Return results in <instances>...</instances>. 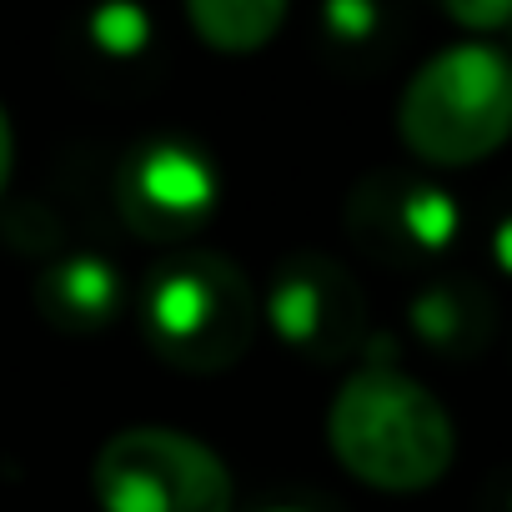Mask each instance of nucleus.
I'll return each mask as SVG.
<instances>
[{"instance_id":"nucleus-6","label":"nucleus","mask_w":512,"mask_h":512,"mask_svg":"<svg viewBox=\"0 0 512 512\" xmlns=\"http://www.w3.org/2000/svg\"><path fill=\"white\" fill-rule=\"evenodd\" d=\"M267 312H272V327L307 357H337L357 332L362 302H357L352 282L342 277V267L322 262V256H307V262H292L277 277Z\"/></svg>"},{"instance_id":"nucleus-3","label":"nucleus","mask_w":512,"mask_h":512,"mask_svg":"<svg viewBox=\"0 0 512 512\" xmlns=\"http://www.w3.org/2000/svg\"><path fill=\"white\" fill-rule=\"evenodd\" d=\"M146 337L166 367L201 377L226 372L256 337V292L246 272L221 251L171 256L146 287Z\"/></svg>"},{"instance_id":"nucleus-7","label":"nucleus","mask_w":512,"mask_h":512,"mask_svg":"<svg viewBox=\"0 0 512 512\" xmlns=\"http://www.w3.org/2000/svg\"><path fill=\"white\" fill-rule=\"evenodd\" d=\"M287 6L292 0H186V21L211 51L251 56L282 31Z\"/></svg>"},{"instance_id":"nucleus-2","label":"nucleus","mask_w":512,"mask_h":512,"mask_svg":"<svg viewBox=\"0 0 512 512\" xmlns=\"http://www.w3.org/2000/svg\"><path fill=\"white\" fill-rule=\"evenodd\" d=\"M397 136L427 166H477L512 141V56L487 41L437 51L397 101Z\"/></svg>"},{"instance_id":"nucleus-9","label":"nucleus","mask_w":512,"mask_h":512,"mask_svg":"<svg viewBox=\"0 0 512 512\" xmlns=\"http://www.w3.org/2000/svg\"><path fill=\"white\" fill-rule=\"evenodd\" d=\"M407 231L422 241V246H442L447 236H452V226H457V211H452V201L442 196V191H432V186H422L412 201H407Z\"/></svg>"},{"instance_id":"nucleus-11","label":"nucleus","mask_w":512,"mask_h":512,"mask_svg":"<svg viewBox=\"0 0 512 512\" xmlns=\"http://www.w3.org/2000/svg\"><path fill=\"white\" fill-rule=\"evenodd\" d=\"M442 11L467 31H502L512 26V0H442Z\"/></svg>"},{"instance_id":"nucleus-1","label":"nucleus","mask_w":512,"mask_h":512,"mask_svg":"<svg viewBox=\"0 0 512 512\" xmlns=\"http://www.w3.org/2000/svg\"><path fill=\"white\" fill-rule=\"evenodd\" d=\"M327 442L347 477L377 492H422L457 457L452 412L397 367H362L327 407Z\"/></svg>"},{"instance_id":"nucleus-10","label":"nucleus","mask_w":512,"mask_h":512,"mask_svg":"<svg viewBox=\"0 0 512 512\" xmlns=\"http://www.w3.org/2000/svg\"><path fill=\"white\" fill-rule=\"evenodd\" d=\"M96 36H101L106 51L126 56V51H136V46L146 41V21H141L136 6H106V11L96 16Z\"/></svg>"},{"instance_id":"nucleus-12","label":"nucleus","mask_w":512,"mask_h":512,"mask_svg":"<svg viewBox=\"0 0 512 512\" xmlns=\"http://www.w3.org/2000/svg\"><path fill=\"white\" fill-rule=\"evenodd\" d=\"M332 26L342 36H367V26H372L367 0H332Z\"/></svg>"},{"instance_id":"nucleus-5","label":"nucleus","mask_w":512,"mask_h":512,"mask_svg":"<svg viewBox=\"0 0 512 512\" xmlns=\"http://www.w3.org/2000/svg\"><path fill=\"white\" fill-rule=\"evenodd\" d=\"M116 206L136 236L181 241L191 236L216 206V176L201 151L156 141L141 146L116 176Z\"/></svg>"},{"instance_id":"nucleus-13","label":"nucleus","mask_w":512,"mask_h":512,"mask_svg":"<svg viewBox=\"0 0 512 512\" xmlns=\"http://www.w3.org/2000/svg\"><path fill=\"white\" fill-rule=\"evenodd\" d=\"M11 171H16V131H11L6 106H0V201L11 191Z\"/></svg>"},{"instance_id":"nucleus-14","label":"nucleus","mask_w":512,"mask_h":512,"mask_svg":"<svg viewBox=\"0 0 512 512\" xmlns=\"http://www.w3.org/2000/svg\"><path fill=\"white\" fill-rule=\"evenodd\" d=\"M492 246H497V262H502V267L512 272V221H507V226L497 231V241H492Z\"/></svg>"},{"instance_id":"nucleus-4","label":"nucleus","mask_w":512,"mask_h":512,"mask_svg":"<svg viewBox=\"0 0 512 512\" xmlns=\"http://www.w3.org/2000/svg\"><path fill=\"white\" fill-rule=\"evenodd\" d=\"M91 487L101 512H231L226 462L181 427H121L101 442Z\"/></svg>"},{"instance_id":"nucleus-8","label":"nucleus","mask_w":512,"mask_h":512,"mask_svg":"<svg viewBox=\"0 0 512 512\" xmlns=\"http://www.w3.org/2000/svg\"><path fill=\"white\" fill-rule=\"evenodd\" d=\"M121 287H116V272L101 262V256H71V262L51 267L46 282H41V307L51 322L61 327H101L116 307Z\"/></svg>"}]
</instances>
